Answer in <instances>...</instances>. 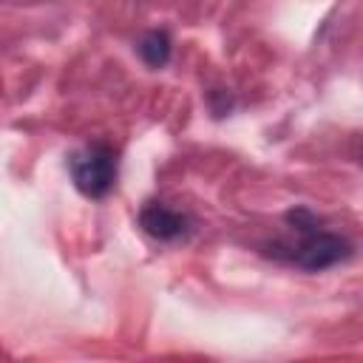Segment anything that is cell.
<instances>
[{
  "label": "cell",
  "mask_w": 363,
  "mask_h": 363,
  "mask_svg": "<svg viewBox=\"0 0 363 363\" xmlns=\"http://www.w3.org/2000/svg\"><path fill=\"white\" fill-rule=\"evenodd\" d=\"M71 176L79 193L88 199H102L116 182V153L102 142L88 145L71 156Z\"/></svg>",
  "instance_id": "obj_2"
},
{
  "label": "cell",
  "mask_w": 363,
  "mask_h": 363,
  "mask_svg": "<svg viewBox=\"0 0 363 363\" xmlns=\"http://www.w3.org/2000/svg\"><path fill=\"white\" fill-rule=\"evenodd\" d=\"M139 57L150 68H162L170 60V37H167V31H147L139 40Z\"/></svg>",
  "instance_id": "obj_4"
},
{
  "label": "cell",
  "mask_w": 363,
  "mask_h": 363,
  "mask_svg": "<svg viewBox=\"0 0 363 363\" xmlns=\"http://www.w3.org/2000/svg\"><path fill=\"white\" fill-rule=\"evenodd\" d=\"M139 224H142V230L147 233V235H153V238H159V241H176V238H182L190 227V221H187V216H182L179 210H170V207H164V204H147L142 213H139Z\"/></svg>",
  "instance_id": "obj_3"
},
{
  "label": "cell",
  "mask_w": 363,
  "mask_h": 363,
  "mask_svg": "<svg viewBox=\"0 0 363 363\" xmlns=\"http://www.w3.org/2000/svg\"><path fill=\"white\" fill-rule=\"evenodd\" d=\"M289 221H292V230L301 233V241L295 247H289V252H286V258L295 267L318 272V269L335 267L337 261L352 255V244L343 235H337V233L318 230V221H315V216L309 210H303V207L292 210Z\"/></svg>",
  "instance_id": "obj_1"
}]
</instances>
